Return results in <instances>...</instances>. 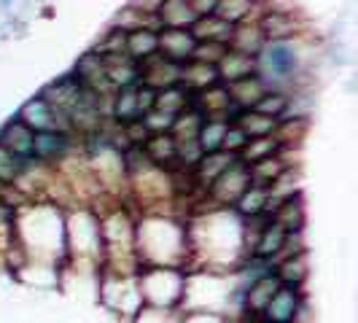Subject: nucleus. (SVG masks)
Segmentation results:
<instances>
[{"mask_svg": "<svg viewBox=\"0 0 358 323\" xmlns=\"http://www.w3.org/2000/svg\"><path fill=\"white\" fill-rule=\"evenodd\" d=\"M135 248L138 259L148 261V267H176L189 256L186 227L164 215H145L135 227Z\"/></svg>", "mask_w": 358, "mask_h": 323, "instance_id": "obj_1", "label": "nucleus"}, {"mask_svg": "<svg viewBox=\"0 0 358 323\" xmlns=\"http://www.w3.org/2000/svg\"><path fill=\"white\" fill-rule=\"evenodd\" d=\"M299 71V49L294 41H267L256 54V76L269 89L278 84L294 81Z\"/></svg>", "mask_w": 358, "mask_h": 323, "instance_id": "obj_2", "label": "nucleus"}, {"mask_svg": "<svg viewBox=\"0 0 358 323\" xmlns=\"http://www.w3.org/2000/svg\"><path fill=\"white\" fill-rule=\"evenodd\" d=\"M248 186H251L248 167H245L240 159H234L232 164H229V170L221 173V175L215 178V183L208 189L205 199L210 202V208H232Z\"/></svg>", "mask_w": 358, "mask_h": 323, "instance_id": "obj_3", "label": "nucleus"}, {"mask_svg": "<svg viewBox=\"0 0 358 323\" xmlns=\"http://www.w3.org/2000/svg\"><path fill=\"white\" fill-rule=\"evenodd\" d=\"M17 119L27 127L30 132H54V129H59V132H71L68 116H65L62 110H57V108L49 106L43 97L27 100V103L22 106V110L17 113Z\"/></svg>", "mask_w": 358, "mask_h": 323, "instance_id": "obj_4", "label": "nucleus"}, {"mask_svg": "<svg viewBox=\"0 0 358 323\" xmlns=\"http://www.w3.org/2000/svg\"><path fill=\"white\" fill-rule=\"evenodd\" d=\"M256 27L264 41H291L305 33L307 22L299 11H262L256 17Z\"/></svg>", "mask_w": 358, "mask_h": 323, "instance_id": "obj_5", "label": "nucleus"}, {"mask_svg": "<svg viewBox=\"0 0 358 323\" xmlns=\"http://www.w3.org/2000/svg\"><path fill=\"white\" fill-rule=\"evenodd\" d=\"M305 310L307 307H305V296H302V288L280 286L259 318L267 323H296Z\"/></svg>", "mask_w": 358, "mask_h": 323, "instance_id": "obj_6", "label": "nucleus"}, {"mask_svg": "<svg viewBox=\"0 0 358 323\" xmlns=\"http://www.w3.org/2000/svg\"><path fill=\"white\" fill-rule=\"evenodd\" d=\"M138 68H141V84L154 92L167 89V87L178 84L180 78V65L164 59L162 54H154V57H148L143 62H138Z\"/></svg>", "mask_w": 358, "mask_h": 323, "instance_id": "obj_7", "label": "nucleus"}, {"mask_svg": "<svg viewBox=\"0 0 358 323\" xmlns=\"http://www.w3.org/2000/svg\"><path fill=\"white\" fill-rule=\"evenodd\" d=\"M73 138L71 132H36L33 135V159L41 164H57L71 154Z\"/></svg>", "mask_w": 358, "mask_h": 323, "instance_id": "obj_8", "label": "nucleus"}, {"mask_svg": "<svg viewBox=\"0 0 358 323\" xmlns=\"http://www.w3.org/2000/svg\"><path fill=\"white\" fill-rule=\"evenodd\" d=\"M234 159H237V157L227 154V151L202 154V159L197 162V167L192 170V183H194V189H197L202 197L208 194V189L215 183V178H218L221 173H227V170H229V164H232Z\"/></svg>", "mask_w": 358, "mask_h": 323, "instance_id": "obj_9", "label": "nucleus"}, {"mask_svg": "<svg viewBox=\"0 0 358 323\" xmlns=\"http://www.w3.org/2000/svg\"><path fill=\"white\" fill-rule=\"evenodd\" d=\"M194 46H197V41L192 36V30H167V27L159 30V54L176 65L189 62L194 54Z\"/></svg>", "mask_w": 358, "mask_h": 323, "instance_id": "obj_10", "label": "nucleus"}, {"mask_svg": "<svg viewBox=\"0 0 358 323\" xmlns=\"http://www.w3.org/2000/svg\"><path fill=\"white\" fill-rule=\"evenodd\" d=\"M154 17L159 22V30H192V24L199 19L189 0H162Z\"/></svg>", "mask_w": 358, "mask_h": 323, "instance_id": "obj_11", "label": "nucleus"}, {"mask_svg": "<svg viewBox=\"0 0 358 323\" xmlns=\"http://www.w3.org/2000/svg\"><path fill=\"white\" fill-rule=\"evenodd\" d=\"M103 65H106L108 84L113 89H124V87H138L141 84V68L127 54H106Z\"/></svg>", "mask_w": 358, "mask_h": 323, "instance_id": "obj_12", "label": "nucleus"}, {"mask_svg": "<svg viewBox=\"0 0 358 323\" xmlns=\"http://www.w3.org/2000/svg\"><path fill=\"white\" fill-rule=\"evenodd\" d=\"M38 97H43V100L52 108H57V110L68 113V110L78 103V97H81V84H78L76 76H62V78H57L52 84H46Z\"/></svg>", "mask_w": 358, "mask_h": 323, "instance_id": "obj_13", "label": "nucleus"}, {"mask_svg": "<svg viewBox=\"0 0 358 323\" xmlns=\"http://www.w3.org/2000/svg\"><path fill=\"white\" fill-rule=\"evenodd\" d=\"M33 135H36V132H30V129L14 116L8 124L0 129V145H3L8 154H14L17 159L30 162L33 159Z\"/></svg>", "mask_w": 358, "mask_h": 323, "instance_id": "obj_14", "label": "nucleus"}, {"mask_svg": "<svg viewBox=\"0 0 358 323\" xmlns=\"http://www.w3.org/2000/svg\"><path fill=\"white\" fill-rule=\"evenodd\" d=\"M269 218H272L286 234L302 232V229H305V199H302V194L296 192V194H291V197L280 199V202L275 205V210L269 213Z\"/></svg>", "mask_w": 358, "mask_h": 323, "instance_id": "obj_15", "label": "nucleus"}, {"mask_svg": "<svg viewBox=\"0 0 358 323\" xmlns=\"http://www.w3.org/2000/svg\"><path fill=\"white\" fill-rule=\"evenodd\" d=\"M215 73H218V81H221V84H234V81L248 78V76L256 73V57H248V54L227 49L224 57L215 62Z\"/></svg>", "mask_w": 358, "mask_h": 323, "instance_id": "obj_16", "label": "nucleus"}, {"mask_svg": "<svg viewBox=\"0 0 358 323\" xmlns=\"http://www.w3.org/2000/svg\"><path fill=\"white\" fill-rule=\"evenodd\" d=\"M124 54L132 62H143L148 57L159 54V30L135 27V30L124 33Z\"/></svg>", "mask_w": 358, "mask_h": 323, "instance_id": "obj_17", "label": "nucleus"}, {"mask_svg": "<svg viewBox=\"0 0 358 323\" xmlns=\"http://www.w3.org/2000/svg\"><path fill=\"white\" fill-rule=\"evenodd\" d=\"M278 288H280V280L275 278V272L267 275V278H262V280H256V283H251V286L243 291V310L251 318H259L264 313V307L269 305V299L275 296Z\"/></svg>", "mask_w": 358, "mask_h": 323, "instance_id": "obj_18", "label": "nucleus"}, {"mask_svg": "<svg viewBox=\"0 0 358 323\" xmlns=\"http://www.w3.org/2000/svg\"><path fill=\"white\" fill-rule=\"evenodd\" d=\"M286 237L288 234L269 218L267 224L262 227V232L253 237L251 243V256H259V259H269L272 264H275V259L280 256L283 251V245H286Z\"/></svg>", "mask_w": 358, "mask_h": 323, "instance_id": "obj_19", "label": "nucleus"}, {"mask_svg": "<svg viewBox=\"0 0 358 323\" xmlns=\"http://www.w3.org/2000/svg\"><path fill=\"white\" fill-rule=\"evenodd\" d=\"M178 84L186 92H202L208 87L218 84V73H215V65H208V62H197V59H189L180 65V78Z\"/></svg>", "mask_w": 358, "mask_h": 323, "instance_id": "obj_20", "label": "nucleus"}, {"mask_svg": "<svg viewBox=\"0 0 358 323\" xmlns=\"http://www.w3.org/2000/svg\"><path fill=\"white\" fill-rule=\"evenodd\" d=\"M269 87L253 73L248 78H240V81H234V84H227V92H229V100H232V106H237L240 110H251L262 97H264V92Z\"/></svg>", "mask_w": 358, "mask_h": 323, "instance_id": "obj_21", "label": "nucleus"}, {"mask_svg": "<svg viewBox=\"0 0 358 323\" xmlns=\"http://www.w3.org/2000/svg\"><path fill=\"white\" fill-rule=\"evenodd\" d=\"M141 148H143L145 159L151 162L154 167H159V170L178 167L176 164V141H173L170 132H164V135H148Z\"/></svg>", "mask_w": 358, "mask_h": 323, "instance_id": "obj_22", "label": "nucleus"}, {"mask_svg": "<svg viewBox=\"0 0 358 323\" xmlns=\"http://www.w3.org/2000/svg\"><path fill=\"white\" fill-rule=\"evenodd\" d=\"M232 210L243 221H251V218H259V215H269V189L264 186H248L240 199L232 205Z\"/></svg>", "mask_w": 358, "mask_h": 323, "instance_id": "obj_23", "label": "nucleus"}, {"mask_svg": "<svg viewBox=\"0 0 358 323\" xmlns=\"http://www.w3.org/2000/svg\"><path fill=\"white\" fill-rule=\"evenodd\" d=\"M234 24L218 19L215 14H208V17H199L194 24H192V36L194 41H208V43H224L229 46V38H232Z\"/></svg>", "mask_w": 358, "mask_h": 323, "instance_id": "obj_24", "label": "nucleus"}, {"mask_svg": "<svg viewBox=\"0 0 358 323\" xmlns=\"http://www.w3.org/2000/svg\"><path fill=\"white\" fill-rule=\"evenodd\" d=\"M264 43H267V41H264V36L259 33L256 19H248V22L234 24L232 38H229V49H234V52H240V54H248V57H256V54L262 52Z\"/></svg>", "mask_w": 358, "mask_h": 323, "instance_id": "obj_25", "label": "nucleus"}, {"mask_svg": "<svg viewBox=\"0 0 358 323\" xmlns=\"http://www.w3.org/2000/svg\"><path fill=\"white\" fill-rule=\"evenodd\" d=\"M110 113L116 119V124L124 127L141 119V108H138V87H124L116 89L110 97Z\"/></svg>", "mask_w": 358, "mask_h": 323, "instance_id": "obj_26", "label": "nucleus"}, {"mask_svg": "<svg viewBox=\"0 0 358 323\" xmlns=\"http://www.w3.org/2000/svg\"><path fill=\"white\" fill-rule=\"evenodd\" d=\"M275 278L280 280V286L302 288L307 280V253H294L280 261H275Z\"/></svg>", "mask_w": 358, "mask_h": 323, "instance_id": "obj_27", "label": "nucleus"}, {"mask_svg": "<svg viewBox=\"0 0 358 323\" xmlns=\"http://www.w3.org/2000/svg\"><path fill=\"white\" fill-rule=\"evenodd\" d=\"M259 11V3L253 0H215L213 14L229 24H240V22H248ZM262 14V11H259Z\"/></svg>", "mask_w": 358, "mask_h": 323, "instance_id": "obj_28", "label": "nucleus"}, {"mask_svg": "<svg viewBox=\"0 0 358 323\" xmlns=\"http://www.w3.org/2000/svg\"><path fill=\"white\" fill-rule=\"evenodd\" d=\"M245 167H248V178H251L253 186H264V189H269V183L278 178L280 173H286L288 170V162L278 154V157L253 162V164H245Z\"/></svg>", "mask_w": 358, "mask_h": 323, "instance_id": "obj_29", "label": "nucleus"}, {"mask_svg": "<svg viewBox=\"0 0 358 323\" xmlns=\"http://www.w3.org/2000/svg\"><path fill=\"white\" fill-rule=\"evenodd\" d=\"M286 148L278 143L272 135L267 138H251L245 148L237 154V159L243 162V164H253V162H262V159H269V157H278V154H283Z\"/></svg>", "mask_w": 358, "mask_h": 323, "instance_id": "obj_30", "label": "nucleus"}, {"mask_svg": "<svg viewBox=\"0 0 358 323\" xmlns=\"http://www.w3.org/2000/svg\"><path fill=\"white\" fill-rule=\"evenodd\" d=\"M227 127H229V122H224V119H205L197 132L199 151H202V154H215V151H221Z\"/></svg>", "mask_w": 358, "mask_h": 323, "instance_id": "obj_31", "label": "nucleus"}, {"mask_svg": "<svg viewBox=\"0 0 358 323\" xmlns=\"http://www.w3.org/2000/svg\"><path fill=\"white\" fill-rule=\"evenodd\" d=\"M234 124L240 127V129L245 132V138L251 141V138H267V135H272V132L278 129V119L262 116V113H256V110H243Z\"/></svg>", "mask_w": 358, "mask_h": 323, "instance_id": "obj_32", "label": "nucleus"}, {"mask_svg": "<svg viewBox=\"0 0 358 323\" xmlns=\"http://www.w3.org/2000/svg\"><path fill=\"white\" fill-rule=\"evenodd\" d=\"M189 100H192V92H186L180 84H173L167 89L157 92V103L154 108L162 110V113H170V116H178L189 108Z\"/></svg>", "mask_w": 358, "mask_h": 323, "instance_id": "obj_33", "label": "nucleus"}, {"mask_svg": "<svg viewBox=\"0 0 358 323\" xmlns=\"http://www.w3.org/2000/svg\"><path fill=\"white\" fill-rule=\"evenodd\" d=\"M307 127H310L307 124V116H283L278 122V129L272 132V138L283 145V148H288L291 143H299L305 138Z\"/></svg>", "mask_w": 358, "mask_h": 323, "instance_id": "obj_34", "label": "nucleus"}, {"mask_svg": "<svg viewBox=\"0 0 358 323\" xmlns=\"http://www.w3.org/2000/svg\"><path fill=\"white\" fill-rule=\"evenodd\" d=\"M256 113H262V116H269V119H283L288 116V110H291V97H288L286 92H278V89H267L264 92V97L251 108Z\"/></svg>", "mask_w": 358, "mask_h": 323, "instance_id": "obj_35", "label": "nucleus"}, {"mask_svg": "<svg viewBox=\"0 0 358 323\" xmlns=\"http://www.w3.org/2000/svg\"><path fill=\"white\" fill-rule=\"evenodd\" d=\"M205 122V116L194 110V108H186L183 113L176 116V122H173V129H170V135H173V141H197V132L199 127Z\"/></svg>", "mask_w": 358, "mask_h": 323, "instance_id": "obj_36", "label": "nucleus"}, {"mask_svg": "<svg viewBox=\"0 0 358 323\" xmlns=\"http://www.w3.org/2000/svg\"><path fill=\"white\" fill-rule=\"evenodd\" d=\"M27 162L17 159L14 154H8L3 145H0V186H17V180L22 178Z\"/></svg>", "mask_w": 358, "mask_h": 323, "instance_id": "obj_37", "label": "nucleus"}, {"mask_svg": "<svg viewBox=\"0 0 358 323\" xmlns=\"http://www.w3.org/2000/svg\"><path fill=\"white\" fill-rule=\"evenodd\" d=\"M173 122H176V116H170V113H162V110H148L145 116H141V124L148 135H164V132H170L173 129Z\"/></svg>", "mask_w": 358, "mask_h": 323, "instance_id": "obj_38", "label": "nucleus"}, {"mask_svg": "<svg viewBox=\"0 0 358 323\" xmlns=\"http://www.w3.org/2000/svg\"><path fill=\"white\" fill-rule=\"evenodd\" d=\"M92 52L100 54V57H106V54H124V30L108 27V33L103 36V41H100Z\"/></svg>", "mask_w": 358, "mask_h": 323, "instance_id": "obj_39", "label": "nucleus"}, {"mask_svg": "<svg viewBox=\"0 0 358 323\" xmlns=\"http://www.w3.org/2000/svg\"><path fill=\"white\" fill-rule=\"evenodd\" d=\"M229 46H224V43H208V41H197V46H194V54H192V59H197V62H208V65H215L224 52H227Z\"/></svg>", "mask_w": 358, "mask_h": 323, "instance_id": "obj_40", "label": "nucleus"}, {"mask_svg": "<svg viewBox=\"0 0 358 323\" xmlns=\"http://www.w3.org/2000/svg\"><path fill=\"white\" fill-rule=\"evenodd\" d=\"M135 323H180L176 310H162V307H143L138 310Z\"/></svg>", "mask_w": 358, "mask_h": 323, "instance_id": "obj_41", "label": "nucleus"}, {"mask_svg": "<svg viewBox=\"0 0 358 323\" xmlns=\"http://www.w3.org/2000/svg\"><path fill=\"white\" fill-rule=\"evenodd\" d=\"M245 143H248L245 132H243L237 124H229L227 127V135H224V145H221V151H227V154L237 157V154L245 148Z\"/></svg>", "mask_w": 358, "mask_h": 323, "instance_id": "obj_42", "label": "nucleus"}, {"mask_svg": "<svg viewBox=\"0 0 358 323\" xmlns=\"http://www.w3.org/2000/svg\"><path fill=\"white\" fill-rule=\"evenodd\" d=\"M14 215H17V208L8 199L0 197V234L14 237Z\"/></svg>", "mask_w": 358, "mask_h": 323, "instance_id": "obj_43", "label": "nucleus"}, {"mask_svg": "<svg viewBox=\"0 0 358 323\" xmlns=\"http://www.w3.org/2000/svg\"><path fill=\"white\" fill-rule=\"evenodd\" d=\"M154 103H157V92L138 84V108H141V116H145L148 110H154Z\"/></svg>", "mask_w": 358, "mask_h": 323, "instance_id": "obj_44", "label": "nucleus"}, {"mask_svg": "<svg viewBox=\"0 0 358 323\" xmlns=\"http://www.w3.org/2000/svg\"><path fill=\"white\" fill-rule=\"evenodd\" d=\"M162 0H129V8L141 11V14H157Z\"/></svg>", "mask_w": 358, "mask_h": 323, "instance_id": "obj_45", "label": "nucleus"}, {"mask_svg": "<svg viewBox=\"0 0 358 323\" xmlns=\"http://www.w3.org/2000/svg\"><path fill=\"white\" fill-rule=\"evenodd\" d=\"M189 6L197 11V17H208V14H213L215 0H189Z\"/></svg>", "mask_w": 358, "mask_h": 323, "instance_id": "obj_46", "label": "nucleus"}, {"mask_svg": "<svg viewBox=\"0 0 358 323\" xmlns=\"http://www.w3.org/2000/svg\"><path fill=\"white\" fill-rule=\"evenodd\" d=\"M251 323H267V321H262V318H251Z\"/></svg>", "mask_w": 358, "mask_h": 323, "instance_id": "obj_47", "label": "nucleus"}, {"mask_svg": "<svg viewBox=\"0 0 358 323\" xmlns=\"http://www.w3.org/2000/svg\"><path fill=\"white\" fill-rule=\"evenodd\" d=\"M0 3H11V0H0Z\"/></svg>", "mask_w": 358, "mask_h": 323, "instance_id": "obj_48", "label": "nucleus"}]
</instances>
